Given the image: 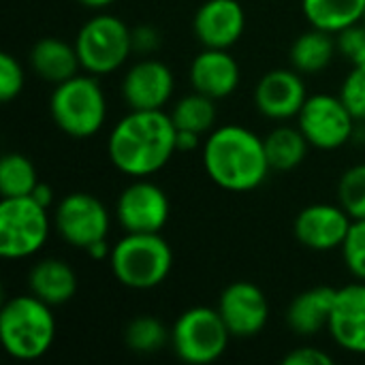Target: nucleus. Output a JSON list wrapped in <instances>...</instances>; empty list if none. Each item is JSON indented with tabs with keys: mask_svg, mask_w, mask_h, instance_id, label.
<instances>
[{
	"mask_svg": "<svg viewBox=\"0 0 365 365\" xmlns=\"http://www.w3.org/2000/svg\"><path fill=\"white\" fill-rule=\"evenodd\" d=\"M175 130L171 113L163 109H130L109 133V160L124 175H154L178 152Z\"/></svg>",
	"mask_w": 365,
	"mask_h": 365,
	"instance_id": "1",
	"label": "nucleus"
},
{
	"mask_svg": "<svg viewBox=\"0 0 365 365\" xmlns=\"http://www.w3.org/2000/svg\"><path fill=\"white\" fill-rule=\"evenodd\" d=\"M203 167L216 186L231 192L259 188L272 171L265 141L240 124H225L210 133L203 145Z\"/></svg>",
	"mask_w": 365,
	"mask_h": 365,
	"instance_id": "2",
	"label": "nucleus"
},
{
	"mask_svg": "<svg viewBox=\"0 0 365 365\" xmlns=\"http://www.w3.org/2000/svg\"><path fill=\"white\" fill-rule=\"evenodd\" d=\"M0 340L17 361L41 359L56 340L51 306L32 293L9 299L0 310Z\"/></svg>",
	"mask_w": 365,
	"mask_h": 365,
	"instance_id": "3",
	"label": "nucleus"
},
{
	"mask_svg": "<svg viewBox=\"0 0 365 365\" xmlns=\"http://www.w3.org/2000/svg\"><path fill=\"white\" fill-rule=\"evenodd\" d=\"M115 280L135 291L156 289L173 267V250L160 233H126L109 255Z\"/></svg>",
	"mask_w": 365,
	"mask_h": 365,
	"instance_id": "4",
	"label": "nucleus"
},
{
	"mask_svg": "<svg viewBox=\"0 0 365 365\" xmlns=\"http://www.w3.org/2000/svg\"><path fill=\"white\" fill-rule=\"evenodd\" d=\"M49 113L62 133L88 139L107 120V98L94 75H75L56 86L49 98Z\"/></svg>",
	"mask_w": 365,
	"mask_h": 365,
	"instance_id": "5",
	"label": "nucleus"
},
{
	"mask_svg": "<svg viewBox=\"0 0 365 365\" xmlns=\"http://www.w3.org/2000/svg\"><path fill=\"white\" fill-rule=\"evenodd\" d=\"M75 49L81 68L90 75L115 73L130 56L133 30L111 13L90 17L75 36Z\"/></svg>",
	"mask_w": 365,
	"mask_h": 365,
	"instance_id": "6",
	"label": "nucleus"
},
{
	"mask_svg": "<svg viewBox=\"0 0 365 365\" xmlns=\"http://www.w3.org/2000/svg\"><path fill=\"white\" fill-rule=\"evenodd\" d=\"M231 331L225 325L218 308L195 306L184 310L173 329H171V346L175 355L190 365L214 364L227 351Z\"/></svg>",
	"mask_w": 365,
	"mask_h": 365,
	"instance_id": "7",
	"label": "nucleus"
},
{
	"mask_svg": "<svg viewBox=\"0 0 365 365\" xmlns=\"http://www.w3.org/2000/svg\"><path fill=\"white\" fill-rule=\"evenodd\" d=\"M49 210L32 197L0 201V255L4 259H28L36 255L49 237Z\"/></svg>",
	"mask_w": 365,
	"mask_h": 365,
	"instance_id": "8",
	"label": "nucleus"
},
{
	"mask_svg": "<svg viewBox=\"0 0 365 365\" xmlns=\"http://www.w3.org/2000/svg\"><path fill=\"white\" fill-rule=\"evenodd\" d=\"M355 124L357 120L340 94H312L297 115V126L308 143L325 152L346 145L355 135Z\"/></svg>",
	"mask_w": 365,
	"mask_h": 365,
	"instance_id": "9",
	"label": "nucleus"
},
{
	"mask_svg": "<svg viewBox=\"0 0 365 365\" xmlns=\"http://www.w3.org/2000/svg\"><path fill=\"white\" fill-rule=\"evenodd\" d=\"M109 212L101 199L90 192L66 195L53 212V227L58 235L73 248L86 250L94 242L107 240Z\"/></svg>",
	"mask_w": 365,
	"mask_h": 365,
	"instance_id": "10",
	"label": "nucleus"
},
{
	"mask_svg": "<svg viewBox=\"0 0 365 365\" xmlns=\"http://www.w3.org/2000/svg\"><path fill=\"white\" fill-rule=\"evenodd\" d=\"M115 216L126 233H160L171 216L167 192L143 178H137L120 192Z\"/></svg>",
	"mask_w": 365,
	"mask_h": 365,
	"instance_id": "11",
	"label": "nucleus"
},
{
	"mask_svg": "<svg viewBox=\"0 0 365 365\" xmlns=\"http://www.w3.org/2000/svg\"><path fill=\"white\" fill-rule=\"evenodd\" d=\"M218 312L233 338H252L267 325L269 304L257 284L240 280L220 293Z\"/></svg>",
	"mask_w": 365,
	"mask_h": 365,
	"instance_id": "12",
	"label": "nucleus"
},
{
	"mask_svg": "<svg viewBox=\"0 0 365 365\" xmlns=\"http://www.w3.org/2000/svg\"><path fill=\"white\" fill-rule=\"evenodd\" d=\"M308 101L306 81L295 68H274L265 73L255 88V105L269 120L297 118Z\"/></svg>",
	"mask_w": 365,
	"mask_h": 365,
	"instance_id": "13",
	"label": "nucleus"
},
{
	"mask_svg": "<svg viewBox=\"0 0 365 365\" xmlns=\"http://www.w3.org/2000/svg\"><path fill=\"white\" fill-rule=\"evenodd\" d=\"M351 225H353V218L342 205L314 203V205L304 207L297 214L295 237L302 246L310 250L329 252V250L342 248Z\"/></svg>",
	"mask_w": 365,
	"mask_h": 365,
	"instance_id": "14",
	"label": "nucleus"
},
{
	"mask_svg": "<svg viewBox=\"0 0 365 365\" xmlns=\"http://www.w3.org/2000/svg\"><path fill=\"white\" fill-rule=\"evenodd\" d=\"M246 28V13L240 0H205L192 19V30L203 47L229 49Z\"/></svg>",
	"mask_w": 365,
	"mask_h": 365,
	"instance_id": "15",
	"label": "nucleus"
},
{
	"mask_svg": "<svg viewBox=\"0 0 365 365\" xmlns=\"http://www.w3.org/2000/svg\"><path fill=\"white\" fill-rule=\"evenodd\" d=\"M171 68L154 58L139 60L122 79V96L130 109H163L173 94Z\"/></svg>",
	"mask_w": 365,
	"mask_h": 365,
	"instance_id": "16",
	"label": "nucleus"
},
{
	"mask_svg": "<svg viewBox=\"0 0 365 365\" xmlns=\"http://www.w3.org/2000/svg\"><path fill=\"white\" fill-rule=\"evenodd\" d=\"M327 329L340 349L365 355V282L338 289Z\"/></svg>",
	"mask_w": 365,
	"mask_h": 365,
	"instance_id": "17",
	"label": "nucleus"
},
{
	"mask_svg": "<svg viewBox=\"0 0 365 365\" xmlns=\"http://www.w3.org/2000/svg\"><path fill=\"white\" fill-rule=\"evenodd\" d=\"M242 79V71L237 60L229 53V49L203 47L190 64V83L192 90L205 94L214 101L231 96Z\"/></svg>",
	"mask_w": 365,
	"mask_h": 365,
	"instance_id": "18",
	"label": "nucleus"
},
{
	"mask_svg": "<svg viewBox=\"0 0 365 365\" xmlns=\"http://www.w3.org/2000/svg\"><path fill=\"white\" fill-rule=\"evenodd\" d=\"M338 289L314 287L299 293L287 308V325L297 336H317L329 327Z\"/></svg>",
	"mask_w": 365,
	"mask_h": 365,
	"instance_id": "19",
	"label": "nucleus"
},
{
	"mask_svg": "<svg viewBox=\"0 0 365 365\" xmlns=\"http://www.w3.org/2000/svg\"><path fill=\"white\" fill-rule=\"evenodd\" d=\"M30 66L47 83H62L79 75L81 62L75 49V43H66L58 36H45L34 43L30 49Z\"/></svg>",
	"mask_w": 365,
	"mask_h": 365,
	"instance_id": "20",
	"label": "nucleus"
},
{
	"mask_svg": "<svg viewBox=\"0 0 365 365\" xmlns=\"http://www.w3.org/2000/svg\"><path fill=\"white\" fill-rule=\"evenodd\" d=\"M28 289L51 308L71 302L77 293V276L62 259H43L28 272Z\"/></svg>",
	"mask_w": 365,
	"mask_h": 365,
	"instance_id": "21",
	"label": "nucleus"
},
{
	"mask_svg": "<svg viewBox=\"0 0 365 365\" xmlns=\"http://www.w3.org/2000/svg\"><path fill=\"white\" fill-rule=\"evenodd\" d=\"M302 11L312 28L338 34L364 21L365 0H302Z\"/></svg>",
	"mask_w": 365,
	"mask_h": 365,
	"instance_id": "22",
	"label": "nucleus"
},
{
	"mask_svg": "<svg viewBox=\"0 0 365 365\" xmlns=\"http://www.w3.org/2000/svg\"><path fill=\"white\" fill-rule=\"evenodd\" d=\"M336 51H338V43L334 34L312 28L293 41L289 58L295 71H299L302 75H314L325 71L334 62Z\"/></svg>",
	"mask_w": 365,
	"mask_h": 365,
	"instance_id": "23",
	"label": "nucleus"
},
{
	"mask_svg": "<svg viewBox=\"0 0 365 365\" xmlns=\"http://www.w3.org/2000/svg\"><path fill=\"white\" fill-rule=\"evenodd\" d=\"M265 154L269 160V167L276 171H291L297 169L312 148L306 139V135L291 126H278L274 128L265 139Z\"/></svg>",
	"mask_w": 365,
	"mask_h": 365,
	"instance_id": "24",
	"label": "nucleus"
},
{
	"mask_svg": "<svg viewBox=\"0 0 365 365\" xmlns=\"http://www.w3.org/2000/svg\"><path fill=\"white\" fill-rule=\"evenodd\" d=\"M214 103H216L214 98L199 94V92L186 94L171 109V120H173L175 128L192 130L199 135L212 133L214 124H216V105Z\"/></svg>",
	"mask_w": 365,
	"mask_h": 365,
	"instance_id": "25",
	"label": "nucleus"
},
{
	"mask_svg": "<svg viewBox=\"0 0 365 365\" xmlns=\"http://www.w3.org/2000/svg\"><path fill=\"white\" fill-rule=\"evenodd\" d=\"M38 178L32 160L24 154L11 152L0 160V195L2 199L30 197L36 188Z\"/></svg>",
	"mask_w": 365,
	"mask_h": 365,
	"instance_id": "26",
	"label": "nucleus"
},
{
	"mask_svg": "<svg viewBox=\"0 0 365 365\" xmlns=\"http://www.w3.org/2000/svg\"><path fill=\"white\" fill-rule=\"evenodd\" d=\"M126 346L139 355H152L165 349V344L171 340V334L167 327L154 319V317H137L128 323L124 334Z\"/></svg>",
	"mask_w": 365,
	"mask_h": 365,
	"instance_id": "27",
	"label": "nucleus"
},
{
	"mask_svg": "<svg viewBox=\"0 0 365 365\" xmlns=\"http://www.w3.org/2000/svg\"><path fill=\"white\" fill-rule=\"evenodd\" d=\"M338 201L353 220L365 218V165H355L340 178Z\"/></svg>",
	"mask_w": 365,
	"mask_h": 365,
	"instance_id": "28",
	"label": "nucleus"
},
{
	"mask_svg": "<svg viewBox=\"0 0 365 365\" xmlns=\"http://www.w3.org/2000/svg\"><path fill=\"white\" fill-rule=\"evenodd\" d=\"M342 257L349 267V272L365 282V218L364 220H353L349 235L342 244Z\"/></svg>",
	"mask_w": 365,
	"mask_h": 365,
	"instance_id": "29",
	"label": "nucleus"
},
{
	"mask_svg": "<svg viewBox=\"0 0 365 365\" xmlns=\"http://www.w3.org/2000/svg\"><path fill=\"white\" fill-rule=\"evenodd\" d=\"M340 96L355 115V120L365 122V64L351 68L340 88Z\"/></svg>",
	"mask_w": 365,
	"mask_h": 365,
	"instance_id": "30",
	"label": "nucleus"
},
{
	"mask_svg": "<svg viewBox=\"0 0 365 365\" xmlns=\"http://www.w3.org/2000/svg\"><path fill=\"white\" fill-rule=\"evenodd\" d=\"M24 68L11 53H0V101L9 103L24 90Z\"/></svg>",
	"mask_w": 365,
	"mask_h": 365,
	"instance_id": "31",
	"label": "nucleus"
},
{
	"mask_svg": "<svg viewBox=\"0 0 365 365\" xmlns=\"http://www.w3.org/2000/svg\"><path fill=\"white\" fill-rule=\"evenodd\" d=\"M336 43H338V51L353 66L365 64V24L364 26L355 24V26L344 28L342 32H338Z\"/></svg>",
	"mask_w": 365,
	"mask_h": 365,
	"instance_id": "32",
	"label": "nucleus"
},
{
	"mask_svg": "<svg viewBox=\"0 0 365 365\" xmlns=\"http://www.w3.org/2000/svg\"><path fill=\"white\" fill-rule=\"evenodd\" d=\"M284 365H331L334 364V357L327 355L325 351L321 349H314V346H302V349H295L291 351L287 357H284Z\"/></svg>",
	"mask_w": 365,
	"mask_h": 365,
	"instance_id": "33",
	"label": "nucleus"
},
{
	"mask_svg": "<svg viewBox=\"0 0 365 365\" xmlns=\"http://www.w3.org/2000/svg\"><path fill=\"white\" fill-rule=\"evenodd\" d=\"M133 47L139 51H152L158 47V34L150 26H141L133 32Z\"/></svg>",
	"mask_w": 365,
	"mask_h": 365,
	"instance_id": "34",
	"label": "nucleus"
},
{
	"mask_svg": "<svg viewBox=\"0 0 365 365\" xmlns=\"http://www.w3.org/2000/svg\"><path fill=\"white\" fill-rule=\"evenodd\" d=\"M199 141H201V135H199V133L182 130V128H178V130H175V148H178V152H190V150H197V148H199Z\"/></svg>",
	"mask_w": 365,
	"mask_h": 365,
	"instance_id": "35",
	"label": "nucleus"
},
{
	"mask_svg": "<svg viewBox=\"0 0 365 365\" xmlns=\"http://www.w3.org/2000/svg\"><path fill=\"white\" fill-rule=\"evenodd\" d=\"M30 197H32L38 205H43V207H47V210H49V207H51V203H53V188H51L49 184L38 182Z\"/></svg>",
	"mask_w": 365,
	"mask_h": 365,
	"instance_id": "36",
	"label": "nucleus"
},
{
	"mask_svg": "<svg viewBox=\"0 0 365 365\" xmlns=\"http://www.w3.org/2000/svg\"><path fill=\"white\" fill-rule=\"evenodd\" d=\"M86 252H88L94 261H101V259H105V257L111 255V248L107 246V240H101V242H94L92 246H88Z\"/></svg>",
	"mask_w": 365,
	"mask_h": 365,
	"instance_id": "37",
	"label": "nucleus"
},
{
	"mask_svg": "<svg viewBox=\"0 0 365 365\" xmlns=\"http://www.w3.org/2000/svg\"><path fill=\"white\" fill-rule=\"evenodd\" d=\"M77 2L83 4V6H88V9H105V6L113 4L115 0H77Z\"/></svg>",
	"mask_w": 365,
	"mask_h": 365,
	"instance_id": "38",
	"label": "nucleus"
},
{
	"mask_svg": "<svg viewBox=\"0 0 365 365\" xmlns=\"http://www.w3.org/2000/svg\"><path fill=\"white\" fill-rule=\"evenodd\" d=\"M364 24H365V15H364Z\"/></svg>",
	"mask_w": 365,
	"mask_h": 365,
	"instance_id": "39",
	"label": "nucleus"
}]
</instances>
